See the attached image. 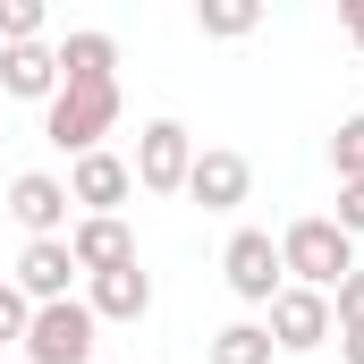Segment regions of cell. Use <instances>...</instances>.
Masks as SVG:
<instances>
[{"instance_id": "obj_11", "label": "cell", "mask_w": 364, "mask_h": 364, "mask_svg": "<svg viewBox=\"0 0 364 364\" xmlns=\"http://www.w3.org/2000/svg\"><path fill=\"white\" fill-rule=\"evenodd\" d=\"M68 255H77L85 279L127 272V263H136V229H127V220H68Z\"/></svg>"}, {"instance_id": "obj_18", "label": "cell", "mask_w": 364, "mask_h": 364, "mask_svg": "<svg viewBox=\"0 0 364 364\" xmlns=\"http://www.w3.org/2000/svg\"><path fill=\"white\" fill-rule=\"evenodd\" d=\"M43 43V0H0V51Z\"/></svg>"}, {"instance_id": "obj_20", "label": "cell", "mask_w": 364, "mask_h": 364, "mask_svg": "<svg viewBox=\"0 0 364 364\" xmlns=\"http://www.w3.org/2000/svg\"><path fill=\"white\" fill-rule=\"evenodd\" d=\"M331 322H339V331H348V322H364V263L331 288Z\"/></svg>"}, {"instance_id": "obj_10", "label": "cell", "mask_w": 364, "mask_h": 364, "mask_svg": "<svg viewBox=\"0 0 364 364\" xmlns=\"http://www.w3.org/2000/svg\"><path fill=\"white\" fill-rule=\"evenodd\" d=\"M77 288V255H68V237H34L26 255H17V296L26 305H60Z\"/></svg>"}, {"instance_id": "obj_19", "label": "cell", "mask_w": 364, "mask_h": 364, "mask_svg": "<svg viewBox=\"0 0 364 364\" xmlns=\"http://www.w3.org/2000/svg\"><path fill=\"white\" fill-rule=\"evenodd\" d=\"M26 322H34V305L17 296V279H0V348H9V339L26 348Z\"/></svg>"}, {"instance_id": "obj_2", "label": "cell", "mask_w": 364, "mask_h": 364, "mask_svg": "<svg viewBox=\"0 0 364 364\" xmlns=\"http://www.w3.org/2000/svg\"><path fill=\"white\" fill-rule=\"evenodd\" d=\"M110 127H119V85H60L43 102V144H60L68 161L102 153Z\"/></svg>"}, {"instance_id": "obj_22", "label": "cell", "mask_w": 364, "mask_h": 364, "mask_svg": "<svg viewBox=\"0 0 364 364\" xmlns=\"http://www.w3.org/2000/svg\"><path fill=\"white\" fill-rule=\"evenodd\" d=\"M331 339H339V356H348V364H364V322H348V331H331Z\"/></svg>"}, {"instance_id": "obj_1", "label": "cell", "mask_w": 364, "mask_h": 364, "mask_svg": "<svg viewBox=\"0 0 364 364\" xmlns=\"http://www.w3.org/2000/svg\"><path fill=\"white\" fill-rule=\"evenodd\" d=\"M279 272H288V288H339V279L356 272V237L331 220V212H305V220H288L279 229Z\"/></svg>"}, {"instance_id": "obj_5", "label": "cell", "mask_w": 364, "mask_h": 364, "mask_svg": "<svg viewBox=\"0 0 364 364\" xmlns=\"http://www.w3.org/2000/svg\"><path fill=\"white\" fill-rule=\"evenodd\" d=\"M263 331H272L279 356H314V348H331V296L322 288H279L272 305H263Z\"/></svg>"}, {"instance_id": "obj_23", "label": "cell", "mask_w": 364, "mask_h": 364, "mask_svg": "<svg viewBox=\"0 0 364 364\" xmlns=\"http://www.w3.org/2000/svg\"><path fill=\"white\" fill-rule=\"evenodd\" d=\"M339 26H348V43L364 51V0H348V9H339Z\"/></svg>"}, {"instance_id": "obj_8", "label": "cell", "mask_w": 364, "mask_h": 364, "mask_svg": "<svg viewBox=\"0 0 364 364\" xmlns=\"http://www.w3.org/2000/svg\"><path fill=\"white\" fill-rule=\"evenodd\" d=\"M68 178H51V170H26V178H9V220L26 229V246L34 237H68Z\"/></svg>"}, {"instance_id": "obj_12", "label": "cell", "mask_w": 364, "mask_h": 364, "mask_svg": "<svg viewBox=\"0 0 364 364\" xmlns=\"http://www.w3.org/2000/svg\"><path fill=\"white\" fill-rule=\"evenodd\" d=\"M51 93H60V51L51 43L0 51V102H51Z\"/></svg>"}, {"instance_id": "obj_9", "label": "cell", "mask_w": 364, "mask_h": 364, "mask_svg": "<svg viewBox=\"0 0 364 364\" xmlns=\"http://www.w3.org/2000/svg\"><path fill=\"white\" fill-rule=\"evenodd\" d=\"M246 195H255V161H246V153H229V144H203V153H195L186 203H203V212H237Z\"/></svg>"}, {"instance_id": "obj_14", "label": "cell", "mask_w": 364, "mask_h": 364, "mask_svg": "<svg viewBox=\"0 0 364 364\" xmlns=\"http://www.w3.org/2000/svg\"><path fill=\"white\" fill-rule=\"evenodd\" d=\"M60 51V85H119V43L110 34H68V43H51Z\"/></svg>"}, {"instance_id": "obj_21", "label": "cell", "mask_w": 364, "mask_h": 364, "mask_svg": "<svg viewBox=\"0 0 364 364\" xmlns=\"http://www.w3.org/2000/svg\"><path fill=\"white\" fill-rule=\"evenodd\" d=\"M331 220H339L348 237H364V178H348V186H339V212H331Z\"/></svg>"}, {"instance_id": "obj_16", "label": "cell", "mask_w": 364, "mask_h": 364, "mask_svg": "<svg viewBox=\"0 0 364 364\" xmlns=\"http://www.w3.org/2000/svg\"><path fill=\"white\" fill-rule=\"evenodd\" d=\"M195 26H203L212 43H246V34L263 26V9H255V0H195Z\"/></svg>"}, {"instance_id": "obj_4", "label": "cell", "mask_w": 364, "mask_h": 364, "mask_svg": "<svg viewBox=\"0 0 364 364\" xmlns=\"http://www.w3.org/2000/svg\"><path fill=\"white\" fill-rule=\"evenodd\" d=\"M127 170H136L144 195H186V170H195V136H186V119H144Z\"/></svg>"}, {"instance_id": "obj_7", "label": "cell", "mask_w": 364, "mask_h": 364, "mask_svg": "<svg viewBox=\"0 0 364 364\" xmlns=\"http://www.w3.org/2000/svg\"><path fill=\"white\" fill-rule=\"evenodd\" d=\"M136 195V170L102 144L85 161H68V203H77V220H119V203Z\"/></svg>"}, {"instance_id": "obj_17", "label": "cell", "mask_w": 364, "mask_h": 364, "mask_svg": "<svg viewBox=\"0 0 364 364\" xmlns=\"http://www.w3.org/2000/svg\"><path fill=\"white\" fill-rule=\"evenodd\" d=\"M331 170H339V186L364 178V110H348V119H339V136H331Z\"/></svg>"}, {"instance_id": "obj_3", "label": "cell", "mask_w": 364, "mask_h": 364, "mask_svg": "<svg viewBox=\"0 0 364 364\" xmlns=\"http://www.w3.org/2000/svg\"><path fill=\"white\" fill-rule=\"evenodd\" d=\"M93 339H102V322H93L85 296L34 305V322H26V364H93Z\"/></svg>"}, {"instance_id": "obj_6", "label": "cell", "mask_w": 364, "mask_h": 364, "mask_svg": "<svg viewBox=\"0 0 364 364\" xmlns=\"http://www.w3.org/2000/svg\"><path fill=\"white\" fill-rule=\"evenodd\" d=\"M220 279H229L246 305H272L279 288H288V272H279V237H272V229H237V237L220 246Z\"/></svg>"}, {"instance_id": "obj_13", "label": "cell", "mask_w": 364, "mask_h": 364, "mask_svg": "<svg viewBox=\"0 0 364 364\" xmlns=\"http://www.w3.org/2000/svg\"><path fill=\"white\" fill-rule=\"evenodd\" d=\"M85 305H93V322H144V314H153V272L127 263V272L85 279Z\"/></svg>"}, {"instance_id": "obj_15", "label": "cell", "mask_w": 364, "mask_h": 364, "mask_svg": "<svg viewBox=\"0 0 364 364\" xmlns=\"http://www.w3.org/2000/svg\"><path fill=\"white\" fill-rule=\"evenodd\" d=\"M279 348H272V331L263 322H220L212 339H203V364H272Z\"/></svg>"}]
</instances>
